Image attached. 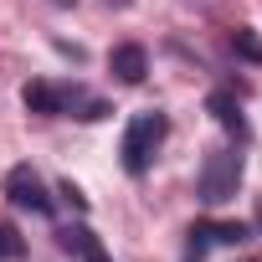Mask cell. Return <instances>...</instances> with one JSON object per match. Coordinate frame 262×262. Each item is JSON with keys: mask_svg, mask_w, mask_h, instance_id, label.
Segmentation results:
<instances>
[{"mask_svg": "<svg viewBox=\"0 0 262 262\" xmlns=\"http://www.w3.org/2000/svg\"><path fill=\"white\" fill-rule=\"evenodd\" d=\"M165 134H170V118H165L160 108H144V113H134V118H128V128H123V144H118V155H123V170H128V175H144V170L155 165V155H160Z\"/></svg>", "mask_w": 262, "mask_h": 262, "instance_id": "cell-1", "label": "cell"}, {"mask_svg": "<svg viewBox=\"0 0 262 262\" xmlns=\"http://www.w3.org/2000/svg\"><path fill=\"white\" fill-rule=\"evenodd\" d=\"M236 185H242V149H211L201 175H195V201L221 206V201L236 195Z\"/></svg>", "mask_w": 262, "mask_h": 262, "instance_id": "cell-2", "label": "cell"}, {"mask_svg": "<svg viewBox=\"0 0 262 262\" xmlns=\"http://www.w3.org/2000/svg\"><path fill=\"white\" fill-rule=\"evenodd\" d=\"M6 201L16 211H31V216H52V195H47V180L31 170V165H16L6 175Z\"/></svg>", "mask_w": 262, "mask_h": 262, "instance_id": "cell-3", "label": "cell"}, {"mask_svg": "<svg viewBox=\"0 0 262 262\" xmlns=\"http://www.w3.org/2000/svg\"><path fill=\"white\" fill-rule=\"evenodd\" d=\"M108 72H113L118 82H128V88H139L144 72H149V52H144L139 41H123V47L108 52Z\"/></svg>", "mask_w": 262, "mask_h": 262, "instance_id": "cell-4", "label": "cell"}, {"mask_svg": "<svg viewBox=\"0 0 262 262\" xmlns=\"http://www.w3.org/2000/svg\"><path fill=\"white\" fill-rule=\"evenodd\" d=\"M206 113L226 128V134H236V139H247V118H242V103H236V93H226V88H216L211 98H206Z\"/></svg>", "mask_w": 262, "mask_h": 262, "instance_id": "cell-5", "label": "cell"}, {"mask_svg": "<svg viewBox=\"0 0 262 262\" xmlns=\"http://www.w3.org/2000/svg\"><path fill=\"white\" fill-rule=\"evenodd\" d=\"M57 247L62 252H77V257H88V252H98V242H93V231L77 221V226H62L57 231Z\"/></svg>", "mask_w": 262, "mask_h": 262, "instance_id": "cell-6", "label": "cell"}, {"mask_svg": "<svg viewBox=\"0 0 262 262\" xmlns=\"http://www.w3.org/2000/svg\"><path fill=\"white\" fill-rule=\"evenodd\" d=\"M252 231L242 226V221H216V226H206V242H221V247H236V242H247Z\"/></svg>", "mask_w": 262, "mask_h": 262, "instance_id": "cell-7", "label": "cell"}, {"mask_svg": "<svg viewBox=\"0 0 262 262\" xmlns=\"http://www.w3.org/2000/svg\"><path fill=\"white\" fill-rule=\"evenodd\" d=\"M231 52L247 57V62H262V36L247 31V26H236V31H231Z\"/></svg>", "mask_w": 262, "mask_h": 262, "instance_id": "cell-8", "label": "cell"}, {"mask_svg": "<svg viewBox=\"0 0 262 262\" xmlns=\"http://www.w3.org/2000/svg\"><path fill=\"white\" fill-rule=\"evenodd\" d=\"M16 257H21V236H16V226L0 221V262H16Z\"/></svg>", "mask_w": 262, "mask_h": 262, "instance_id": "cell-9", "label": "cell"}, {"mask_svg": "<svg viewBox=\"0 0 262 262\" xmlns=\"http://www.w3.org/2000/svg\"><path fill=\"white\" fill-rule=\"evenodd\" d=\"M103 6H113V11H123V6H134V0H103Z\"/></svg>", "mask_w": 262, "mask_h": 262, "instance_id": "cell-10", "label": "cell"}, {"mask_svg": "<svg viewBox=\"0 0 262 262\" xmlns=\"http://www.w3.org/2000/svg\"><path fill=\"white\" fill-rule=\"evenodd\" d=\"M88 262H108V257H103V252H88Z\"/></svg>", "mask_w": 262, "mask_h": 262, "instance_id": "cell-11", "label": "cell"}, {"mask_svg": "<svg viewBox=\"0 0 262 262\" xmlns=\"http://www.w3.org/2000/svg\"><path fill=\"white\" fill-rule=\"evenodd\" d=\"M52 6H77V0H52Z\"/></svg>", "mask_w": 262, "mask_h": 262, "instance_id": "cell-12", "label": "cell"}]
</instances>
